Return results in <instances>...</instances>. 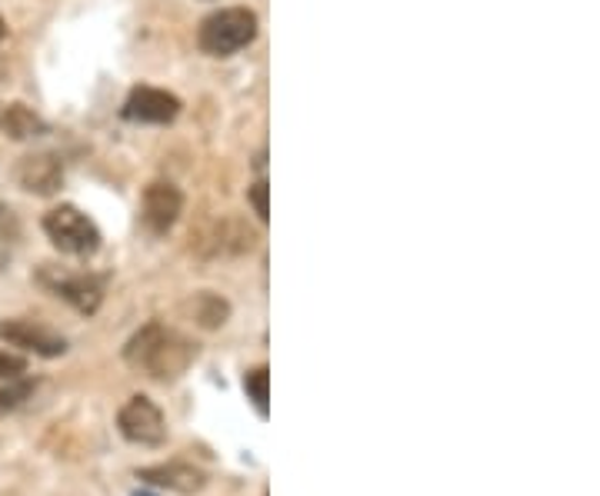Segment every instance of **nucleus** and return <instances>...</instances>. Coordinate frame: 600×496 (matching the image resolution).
I'll return each mask as SVG.
<instances>
[{
    "instance_id": "obj_1",
    "label": "nucleus",
    "mask_w": 600,
    "mask_h": 496,
    "mask_svg": "<svg viewBox=\"0 0 600 496\" xmlns=\"http://www.w3.org/2000/svg\"><path fill=\"white\" fill-rule=\"evenodd\" d=\"M124 360L160 383H171L197 360V344L163 323H147L124 347Z\"/></svg>"
},
{
    "instance_id": "obj_2",
    "label": "nucleus",
    "mask_w": 600,
    "mask_h": 496,
    "mask_svg": "<svg viewBox=\"0 0 600 496\" xmlns=\"http://www.w3.org/2000/svg\"><path fill=\"white\" fill-rule=\"evenodd\" d=\"M257 14L250 8H221L200 21L197 44L207 58H231L257 37Z\"/></svg>"
},
{
    "instance_id": "obj_3",
    "label": "nucleus",
    "mask_w": 600,
    "mask_h": 496,
    "mask_svg": "<svg viewBox=\"0 0 600 496\" xmlns=\"http://www.w3.org/2000/svg\"><path fill=\"white\" fill-rule=\"evenodd\" d=\"M44 234L53 247H58L61 253H68V257H94L100 250L97 224L87 213H81L74 203L53 207L44 216Z\"/></svg>"
},
{
    "instance_id": "obj_4",
    "label": "nucleus",
    "mask_w": 600,
    "mask_h": 496,
    "mask_svg": "<svg viewBox=\"0 0 600 496\" xmlns=\"http://www.w3.org/2000/svg\"><path fill=\"white\" fill-rule=\"evenodd\" d=\"M118 430L127 444L137 447H160L168 439V420H163L160 407L147 397H131L118 413Z\"/></svg>"
},
{
    "instance_id": "obj_5",
    "label": "nucleus",
    "mask_w": 600,
    "mask_h": 496,
    "mask_svg": "<svg viewBox=\"0 0 600 496\" xmlns=\"http://www.w3.org/2000/svg\"><path fill=\"white\" fill-rule=\"evenodd\" d=\"M40 284L53 294L68 300L77 313H97L103 300V284L87 277V273H64V270H40Z\"/></svg>"
},
{
    "instance_id": "obj_6",
    "label": "nucleus",
    "mask_w": 600,
    "mask_h": 496,
    "mask_svg": "<svg viewBox=\"0 0 600 496\" xmlns=\"http://www.w3.org/2000/svg\"><path fill=\"white\" fill-rule=\"evenodd\" d=\"M181 213H184V194L174 184L157 181V184H150L144 190V197H140V220H144V227L150 234H157V237L168 234L181 220Z\"/></svg>"
},
{
    "instance_id": "obj_7",
    "label": "nucleus",
    "mask_w": 600,
    "mask_h": 496,
    "mask_svg": "<svg viewBox=\"0 0 600 496\" xmlns=\"http://www.w3.org/2000/svg\"><path fill=\"white\" fill-rule=\"evenodd\" d=\"M0 340L11 347H21L27 354L47 357V360L68 354V340L61 334H53V330L30 323V320H0Z\"/></svg>"
},
{
    "instance_id": "obj_8",
    "label": "nucleus",
    "mask_w": 600,
    "mask_h": 496,
    "mask_svg": "<svg viewBox=\"0 0 600 496\" xmlns=\"http://www.w3.org/2000/svg\"><path fill=\"white\" fill-rule=\"evenodd\" d=\"M177 114H181V97L160 87H134L124 103V117L134 124H171Z\"/></svg>"
},
{
    "instance_id": "obj_9",
    "label": "nucleus",
    "mask_w": 600,
    "mask_h": 496,
    "mask_svg": "<svg viewBox=\"0 0 600 496\" xmlns=\"http://www.w3.org/2000/svg\"><path fill=\"white\" fill-rule=\"evenodd\" d=\"M17 184L34 197L58 194L64 184V163L53 153H30L17 163Z\"/></svg>"
},
{
    "instance_id": "obj_10",
    "label": "nucleus",
    "mask_w": 600,
    "mask_h": 496,
    "mask_svg": "<svg viewBox=\"0 0 600 496\" xmlns=\"http://www.w3.org/2000/svg\"><path fill=\"white\" fill-rule=\"evenodd\" d=\"M140 480L144 483H154V486H168L174 493H197L204 486V473L187 467V463H163V467H147L140 470Z\"/></svg>"
},
{
    "instance_id": "obj_11",
    "label": "nucleus",
    "mask_w": 600,
    "mask_h": 496,
    "mask_svg": "<svg viewBox=\"0 0 600 496\" xmlns=\"http://www.w3.org/2000/svg\"><path fill=\"white\" fill-rule=\"evenodd\" d=\"M0 131H4L11 140H34L47 134V124L34 114L30 107L24 103H11L0 110Z\"/></svg>"
},
{
    "instance_id": "obj_12",
    "label": "nucleus",
    "mask_w": 600,
    "mask_h": 496,
    "mask_svg": "<svg viewBox=\"0 0 600 496\" xmlns=\"http://www.w3.org/2000/svg\"><path fill=\"white\" fill-rule=\"evenodd\" d=\"M191 310H194V320H197L204 330H217V326H224V323H228V317H231V307H228V300H221L217 294H200V297L191 303Z\"/></svg>"
},
{
    "instance_id": "obj_13",
    "label": "nucleus",
    "mask_w": 600,
    "mask_h": 496,
    "mask_svg": "<svg viewBox=\"0 0 600 496\" xmlns=\"http://www.w3.org/2000/svg\"><path fill=\"white\" fill-rule=\"evenodd\" d=\"M244 394H247V400L254 404V410H257V417L260 420H267V397H270V370L267 367H254L247 376H244Z\"/></svg>"
},
{
    "instance_id": "obj_14",
    "label": "nucleus",
    "mask_w": 600,
    "mask_h": 496,
    "mask_svg": "<svg viewBox=\"0 0 600 496\" xmlns=\"http://www.w3.org/2000/svg\"><path fill=\"white\" fill-rule=\"evenodd\" d=\"M30 394H34V383L21 380V376H17V383H11V387H0V417H8L17 407H24Z\"/></svg>"
},
{
    "instance_id": "obj_15",
    "label": "nucleus",
    "mask_w": 600,
    "mask_h": 496,
    "mask_svg": "<svg viewBox=\"0 0 600 496\" xmlns=\"http://www.w3.org/2000/svg\"><path fill=\"white\" fill-rule=\"evenodd\" d=\"M267 194H270V187L264 184V181H257L254 187H250V203H254V213L264 220V224H267V216H270V207H267Z\"/></svg>"
},
{
    "instance_id": "obj_16",
    "label": "nucleus",
    "mask_w": 600,
    "mask_h": 496,
    "mask_svg": "<svg viewBox=\"0 0 600 496\" xmlns=\"http://www.w3.org/2000/svg\"><path fill=\"white\" fill-rule=\"evenodd\" d=\"M27 370V363L14 354H4L0 350V380H17L21 373Z\"/></svg>"
},
{
    "instance_id": "obj_17",
    "label": "nucleus",
    "mask_w": 600,
    "mask_h": 496,
    "mask_svg": "<svg viewBox=\"0 0 600 496\" xmlns=\"http://www.w3.org/2000/svg\"><path fill=\"white\" fill-rule=\"evenodd\" d=\"M4 37H8V24H4V17H0V44H4Z\"/></svg>"
},
{
    "instance_id": "obj_18",
    "label": "nucleus",
    "mask_w": 600,
    "mask_h": 496,
    "mask_svg": "<svg viewBox=\"0 0 600 496\" xmlns=\"http://www.w3.org/2000/svg\"><path fill=\"white\" fill-rule=\"evenodd\" d=\"M134 496H154V493H134Z\"/></svg>"
}]
</instances>
